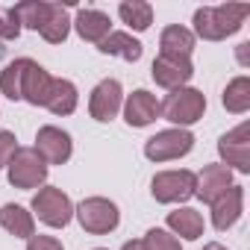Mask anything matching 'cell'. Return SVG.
<instances>
[{
    "instance_id": "obj_2",
    "label": "cell",
    "mask_w": 250,
    "mask_h": 250,
    "mask_svg": "<svg viewBox=\"0 0 250 250\" xmlns=\"http://www.w3.org/2000/svg\"><path fill=\"white\" fill-rule=\"evenodd\" d=\"M206 112V94L200 88H191V85H183V88H174L168 91V97L159 103V115L171 124H177L180 130L197 124Z\"/></svg>"
},
{
    "instance_id": "obj_26",
    "label": "cell",
    "mask_w": 250,
    "mask_h": 250,
    "mask_svg": "<svg viewBox=\"0 0 250 250\" xmlns=\"http://www.w3.org/2000/svg\"><path fill=\"white\" fill-rule=\"evenodd\" d=\"M30 59H12L3 71H0V91L9 100H21V83H24V71H27Z\"/></svg>"
},
{
    "instance_id": "obj_34",
    "label": "cell",
    "mask_w": 250,
    "mask_h": 250,
    "mask_svg": "<svg viewBox=\"0 0 250 250\" xmlns=\"http://www.w3.org/2000/svg\"><path fill=\"white\" fill-rule=\"evenodd\" d=\"M94 250H106V247H94Z\"/></svg>"
},
{
    "instance_id": "obj_16",
    "label": "cell",
    "mask_w": 250,
    "mask_h": 250,
    "mask_svg": "<svg viewBox=\"0 0 250 250\" xmlns=\"http://www.w3.org/2000/svg\"><path fill=\"white\" fill-rule=\"evenodd\" d=\"M50 85H53V77L39 62L30 59V65L24 71V83H21V100L33 103V106H44V100L50 94Z\"/></svg>"
},
{
    "instance_id": "obj_4",
    "label": "cell",
    "mask_w": 250,
    "mask_h": 250,
    "mask_svg": "<svg viewBox=\"0 0 250 250\" xmlns=\"http://www.w3.org/2000/svg\"><path fill=\"white\" fill-rule=\"evenodd\" d=\"M74 215L80 227L91 235H106L121 224V209L109 197H85L80 206H74Z\"/></svg>"
},
{
    "instance_id": "obj_10",
    "label": "cell",
    "mask_w": 250,
    "mask_h": 250,
    "mask_svg": "<svg viewBox=\"0 0 250 250\" xmlns=\"http://www.w3.org/2000/svg\"><path fill=\"white\" fill-rule=\"evenodd\" d=\"M121 106H124V88H121V83H118V80L106 77V80H100V83L91 88L88 112H91V118H94V121H100V124L115 121V115L121 112Z\"/></svg>"
},
{
    "instance_id": "obj_27",
    "label": "cell",
    "mask_w": 250,
    "mask_h": 250,
    "mask_svg": "<svg viewBox=\"0 0 250 250\" xmlns=\"http://www.w3.org/2000/svg\"><path fill=\"white\" fill-rule=\"evenodd\" d=\"M142 244H145V250H183L180 238H177V235H171V232H168V229H162V227L147 229Z\"/></svg>"
},
{
    "instance_id": "obj_14",
    "label": "cell",
    "mask_w": 250,
    "mask_h": 250,
    "mask_svg": "<svg viewBox=\"0 0 250 250\" xmlns=\"http://www.w3.org/2000/svg\"><path fill=\"white\" fill-rule=\"evenodd\" d=\"M241 209H244V188L232 183V186L212 203V227H215L218 232H227V229L241 218Z\"/></svg>"
},
{
    "instance_id": "obj_13",
    "label": "cell",
    "mask_w": 250,
    "mask_h": 250,
    "mask_svg": "<svg viewBox=\"0 0 250 250\" xmlns=\"http://www.w3.org/2000/svg\"><path fill=\"white\" fill-rule=\"evenodd\" d=\"M232 186V171L221 162L215 165H203V171L197 174V183H194V194L203 200V203H215L227 188Z\"/></svg>"
},
{
    "instance_id": "obj_15",
    "label": "cell",
    "mask_w": 250,
    "mask_h": 250,
    "mask_svg": "<svg viewBox=\"0 0 250 250\" xmlns=\"http://www.w3.org/2000/svg\"><path fill=\"white\" fill-rule=\"evenodd\" d=\"M71 27L77 30V36H80L83 42L100 44V42L112 33V18H109L106 12H100V9H80L77 18L71 21Z\"/></svg>"
},
{
    "instance_id": "obj_9",
    "label": "cell",
    "mask_w": 250,
    "mask_h": 250,
    "mask_svg": "<svg viewBox=\"0 0 250 250\" xmlns=\"http://www.w3.org/2000/svg\"><path fill=\"white\" fill-rule=\"evenodd\" d=\"M156 85L174 91V88H183L191 77H194V65L188 56H174V53H159L153 59V68H150Z\"/></svg>"
},
{
    "instance_id": "obj_11",
    "label": "cell",
    "mask_w": 250,
    "mask_h": 250,
    "mask_svg": "<svg viewBox=\"0 0 250 250\" xmlns=\"http://www.w3.org/2000/svg\"><path fill=\"white\" fill-rule=\"evenodd\" d=\"M36 153L44 159V165H65L74 153V142H71V133H65L62 127H42L36 133Z\"/></svg>"
},
{
    "instance_id": "obj_32",
    "label": "cell",
    "mask_w": 250,
    "mask_h": 250,
    "mask_svg": "<svg viewBox=\"0 0 250 250\" xmlns=\"http://www.w3.org/2000/svg\"><path fill=\"white\" fill-rule=\"evenodd\" d=\"M121 250H145V244H142V241H127Z\"/></svg>"
},
{
    "instance_id": "obj_23",
    "label": "cell",
    "mask_w": 250,
    "mask_h": 250,
    "mask_svg": "<svg viewBox=\"0 0 250 250\" xmlns=\"http://www.w3.org/2000/svg\"><path fill=\"white\" fill-rule=\"evenodd\" d=\"M12 15L18 18L21 30H42L47 24V15H50V3H44V0H24V3H15L12 6Z\"/></svg>"
},
{
    "instance_id": "obj_33",
    "label": "cell",
    "mask_w": 250,
    "mask_h": 250,
    "mask_svg": "<svg viewBox=\"0 0 250 250\" xmlns=\"http://www.w3.org/2000/svg\"><path fill=\"white\" fill-rule=\"evenodd\" d=\"M203 250H227V247L218 244V241H209V244H203Z\"/></svg>"
},
{
    "instance_id": "obj_30",
    "label": "cell",
    "mask_w": 250,
    "mask_h": 250,
    "mask_svg": "<svg viewBox=\"0 0 250 250\" xmlns=\"http://www.w3.org/2000/svg\"><path fill=\"white\" fill-rule=\"evenodd\" d=\"M27 250H65V247L53 235H30L27 238Z\"/></svg>"
},
{
    "instance_id": "obj_5",
    "label": "cell",
    "mask_w": 250,
    "mask_h": 250,
    "mask_svg": "<svg viewBox=\"0 0 250 250\" xmlns=\"http://www.w3.org/2000/svg\"><path fill=\"white\" fill-rule=\"evenodd\" d=\"M6 177H9V183L15 188H24V191L42 188L44 180H47V165L36 153V147H18L15 156L6 165Z\"/></svg>"
},
{
    "instance_id": "obj_31",
    "label": "cell",
    "mask_w": 250,
    "mask_h": 250,
    "mask_svg": "<svg viewBox=\"0 0 250 250\" xmlns=\"http://www.w3.org/2000/svg\"><path fill=\"white\" fill-rule=\"evenodd\" d=\"M247 47H250V42L238 44V59H241V65H247Z\"/></svg>"
},
{
    "instance_id": "obj_21",
    "label": "cell",
    "mask_w": 250,
    "mask_h": 250,
    "mask_svg": "<svg viewBox=\"0 0 250 250\" xmlns=\"http://www.w3.org/2000/svg\"><path fill=\"white\" fill-rule=\"evenodd\" d=\"M80 103V94H77V85L71 80H53L50 85V94L44 100V106L53 112V115H71Z\"/></svg>"
},
{
    "instance_id": "obj_18",
    "label": "cell",
    "mask_w": 250,
    "mask_h": 250,
    "mask_svg": "<svg viewBox=\"0 0 250 250\" xmlns=\"http://www.w3.org/2000/svg\"><path fill=\"white\" fill-rule=\"evenodd\" d=\"M168 229H171V235H183L186 241H197L203 235L206 224H203V215L197 209L183 206V209L168 212Z\"/></svg>"
},
{
    "instance_id": "obj_29",
    "label": "cell",
    "mask_w": 250,
    "mask_h": 250,
    "mask_svg": "<svg viewBox=\"0 0 250 250\" xmlns=\"http://www.w3.org/2000/svg\"><path fill=\"white\" fill-rule=\"evenodd\" d=\"M15 150H18V139H15V133L0 130V171L9 165V159L15 156Z\"/></svg>"
},
{
    "instance_id": "obj_20",
    "label": "cell",
    "mask_w": 250,
    "mask_h": 250,
    "mask_svg": "<svg viewBox=\"0 0 250 250\" xmlns=\"http://www.w3.org/2000/svg\"><path fill=\"white\" fill-rule=\"evenodd\" d=\"M159 47H162L159 53H174V56H188L191 59V53H194V33L180 27V24H171V27L162 30Z\"/></svg>"
},
{
    "instance_id": "obj_28",
    "label": "cell",
    "mask_w": 250,
    "mask_h": 250,
    "mask_svg": "<svg viewBox=\"0 0 250 250\" xmlns=\"http://www.w3.org/2000/svg\"><path fill=\"white\" fill-rule=\"evenodd\" d=\"M21 36V24H18V18L12 15V9H6L3 15H0V44L3 42H12V39H18Z\"/></svg>"
},
{
    "instance_id": "obj_25",
    "label": "cell",
    "mask_w": 250,
    "mask_h": 250,
    "mask_svg": "<svg viewBox=\"0 0 250 250\" xmlns=\"http://www.w3.org/2000/svg\"><path fill=\"white\" fill-rule=\"evenodd\" d=\"M221 103H224L227 112H232V115H244V112L250 109V80H247L244 74L235 77V80H229L227 88H224Z\"/></svg>"
},
{
    "instance_id": "obj_24",
    "label": "cell",
    "mask_w": 250,
    "mask_h": 250,
    "mask_svg": "<svg viewBox=\"0 0 250 250\" xmlns=\"http://www.w3.org/2000/svg\"><path fill=\"white\" fill-rule=\"evenodd\" d=\"M39 33H42V39H44L47 44H62V42L68 39V33H71V15H68V9H65L62 3H50L47 24H44Z\"/></svg>"
},
{
    "instance_id": "obj_6",
    "label": "cell",
    "mask_w": 250,
    "mask_h": 250,
    "mask_svg": "<svg viewBox=\"0 0 250 250\" xmlns=\"http://www.w3.org/2000/svg\"><path fill=\"white\" fill-rule=\"evenodd\" d=\"M191 147H194V136L188 130L174 127V130H162V133L150 136L145 142V156L150 162H174V159L188 156Z\"/></svg>"
},
{
    "instance_id": "obj_17",
    "label": "cell",
    "mask_w": 250,
    "mask_h": 250,
    "mask_svg": "<svg viewBox=\"0 0 250 250\" xmlns=\"http://www.w3.org/2000/svg\"><path fill=\"white\" fill-rule=\"evenodd\" d=\"M0 227L15 238H30L36 235V218L18 203H3L0 206Z\"/></svg>"
},
{
    "instance_id": "obj_19",
    "label": "cell",
    "mask_w": 250,
    "mask_h": 250,
    "mask_svg": "<svg viewBox=\"0 0 250 250\" xmlns=\"http://www.w3.org/2000/svg\"><path fill=\"white\" fill-rule=\"evenodd\" d=\"M100 53H109V56H121L124 62H139L142 53H145V44L139 39H133L130 33H109L100 44H97Z\"/></svg>"
},
{
    "instance_id": "obj_8",
    "label": "cell",
    "mask_w": 250,
    "mask_h": 250,
    "mask_svg": "<svg viewBox=\"0 0 250 250\" xmlns=\"http://www.w3.org/2000/svg\"><path fill=\"white\" fill-rule=\"evenodd\" d=\"M218 153H221V165H227L229 171L238 174H250V124H238L235 130L224 133L218 142Z\"/></svg>"
},
{
    "instance_id": "obj_12",
    "label": "cell",
    "mask_w": 250,
    "mask_h": 250,
    "mask_svg": "<svg viewBox=\"0 0 250 250\" xmlns=\"http://www.w3.org/2000/svg\"><path fill=\"white\" fill-rule=\"evenodd\" d=\"M156 118H159L156 94H150L147 88H136L133 94H127V100H124V121L130 127H150Z\"/></svg>"
},
{
    "instance_id": "obj_22",
    "label": "cell",
    "mask_w": 250,
    "mask_h": 250,
    "mask_svg": "<svg viewBox=\"0 0 250 250\" xmlns=\"http://www.w3.org/2000/svg\"><path fill=\"white\" fill-rule=\"evenodd\" d=\"M118 15H121L124 24H127L130 30H136V33H145L153 24V6L145 3V0H124V3L118 6Z\"/></svg>"
},
{
    "instance_id": "obj_3",
    "label": "cell",
    "mask_w": 250,
    "mask_h": 250,
    "mask_svg": "<svg viewBox=\"0 0 250 250\" xmlns=\"http://www.w3.org/2000/svg\"><path fill=\"white\" fill-rule=\"evenodd\" d=\"M33 215H39L42 224H47L53 229H62L74 218V203L59 186H42L33 194Z\"/></svg>"
},
{
    "instance_id": "obj_7",
    "label": "cell",
    "mask_w": 250,
    "mask_h": 250,
    "mask_svg": "<svg viewBox=\"0 0 250 250\" xmlns=\"http://www.w3.org/2000/svg\"><path fill=\"white\" fill-rule=\"evenodd\" d=\"M194 183H197V174L188 168L159 171L150 183V194L156 203H183L194 194Z\"/></svg>"
},
{
    "instance_id": "obj_1",
    "label": "cell",
    "mask_w": 250,
    "mask_h": 250,
    "mask_svg": "<svg viewBox=\"0 0 250 250\" xmlns=\"http://www.w3.org/2000/svg\"><path fill=\"white\" fill-rule=\"evenodd\" d=\"M250 15L247 3H221V6H200L194 12V36L203 42H224L227 36H235Z\"/></svg>"
}]
</instances>
